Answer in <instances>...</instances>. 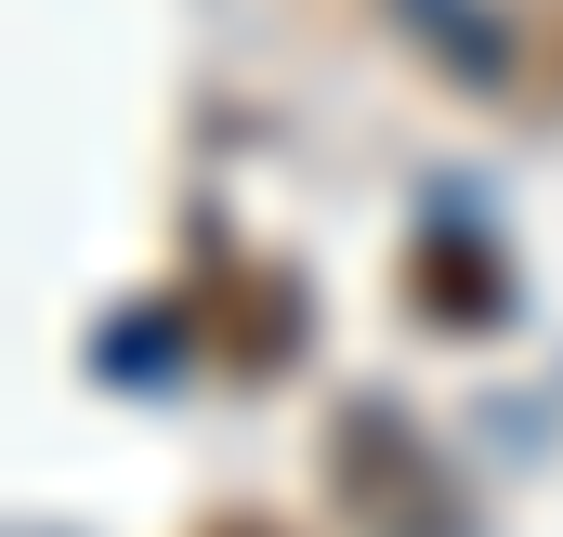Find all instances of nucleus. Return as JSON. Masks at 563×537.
I'll use <instances>...</instances> for the list:
<instances>
[{"instance_id":"nucleus-3","label":"nucleus","mask_w":563,"mask_h":537,"mask_svg":"<svg viewBox=\"0 0 563 537\" xmlns=\"http://www.w3.org/2000/svg\"><path fill=\"white\" fill-rule=\"evenodd\" d=\"M210 537H276V525H210Z\"/></svg>"},{"instance_id":"nucleus-1","label":"nucleus","mask_w":563,"mask_h":537,"mask_svg":"<svg viewBox=\"0 0 563 537\" xmlns=\"http://www.w3.org/2000/svg\"><path fill=\"white\" fill-rule=\"evenodd\" d=\"M197 315H223V328H210L223 368H288V354H301V288L223 263V250H210V275H197Z\"/></svg>"},{"instance_id":"nucleus-2","label":"nucleus","mask_w":563,"mask_h":537,"mask_svg":"<svg viewBox=\"0 0 563 537\" xmlns=\"http://www.w3.org/2000/svg\"><path fill=\"white\" fill-rule=\"evenodd\" d=\"M420 315H445V328H485L498 315V250L472 223H432L420 237Z\"/></svg>"}]
</instances>
